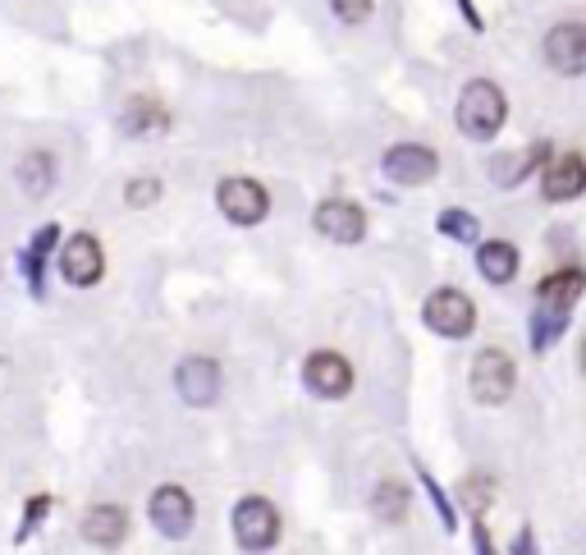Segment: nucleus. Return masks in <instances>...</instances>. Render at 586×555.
Wrapping results in <instances>:
<instances>
[{"mask_svg":"<svg viewBox=\"0 0 586 555\" xmlns=\"http://www.w3.org/2000/svg\"><path fill=\"white\" fill-rule=\"evenodd\" d=\"M156 129H166V110H161V101L133 97V101H129V110H125V133L147 138V133H156Z\"/></svg>","mask_w":586,"mask_h":555,"instance_id":"obj_20","label":"nucleus"},{"mask_svg":"<svg viewBox=\"0 0 586 555\" xmlns=\"http://www.w3.org/2000/svg\"><path fill=\"white\" fill-rule=\"evenodd\" d=\"M514 551H518V555H523V551H536V537H532V533H523V537L514 542Z\"/></svg>","mask_w":586,"mask_h":555,"instance_id":"obj_28","label":"nucleus"},{"mask_svg":"<svg viewBox=\"0 0 586 555\" xmlns=\"http://www.w3.org/2000/svg\"><path fill=\"white\" fill-rule=\"evenodd\" d=\"M51 184H56V161H51V152H28V157L19 161V189H23L28 198H47Z\"/></svg>","mask_w":586,"mask_h":555,"instance_id":"obj_18","label":"nucleus"},{"mask_svg":"<svg viewBox=\"0 0 586 555\" xmlns=\"http://www.w3.org/2000/svg\"><path fill=\"white\" fill-rule=\"evenodd\" d=\"M60 239V230L56 226H42L32 235V244H28V252H23V271H28V285L32 289H42V271H47V252H51V244Z\"/></svg>","mask_w":586,"mask_h":555,"instance_id":"obj_21","label":"nucleus"},{"mask_svg":"<svg viewBox=\"0 0 586 555\" xmlns=\"http://www.w3.org/2000/svg\"><path fill=\"white\" fill-rule=\"evenodd\" d=\"M582 373H586V340H582Z\"/></svg>","mask_w":586,"mask_h":555,"instance_id":"obj_29","label":"nucleus"},{"mask_svg":"<svg viewBox=\"0 0 586 555\" xmlns=\"http://www.w3.org/2000/svg\"><path fill=\"white\" fill-rule=\"evenodd\" d=\"M125 533H129V519H125L120 505H92L83 514V542L97 551H115L125 542Z\"/></svg>","mask_w":586,"mask_h":555,"instance_id":"obj_14","label":"nucleus"},{"mask_svg":"<svg viewBox=\"0 0 586 555\" xmlns=\"http://www.w3.org/2000/svg\"><path fill=\"white\" fill-rule=\"evenodd\" d=\"M175 386H179L183 404H192V409H207V404H216V395H220V367H216V358H202V354L183 358L179 373H175Z\"/></svg>","mask_w":586,"mask_h":555,"instance_id":"obj_11","label":"nucleus"},{"mask_svg":"<svg viewBox=\"0 0 586 555\" xmlns=\"http://www.w3.org/2000/svg\"><path fill=\"white\" fill-rule=\"evenodd\" d=\"M330 10L339 14V23H362L371 14V0H330Z\"/></svg>","mask_w":586,"mask_h":555,"instance_id":"obj_26","label":"nucleus"},{"mask_svg":"<svg viewBox=\"0 0 586 555\" xmlns=\"http://www.w3.org/2000/svg\"><path fill=\"white\" fill-rule=\"evenodd\" d=\"M463 501H467V509H473L477 519H481V514L490 509V501H495V477H490V473L467 477V483H463Z\"/></svg>","mask_w":586,"mask_h":555,"instance_id":"obj_24","label":"nucleus"},{"mask_svg":"<svg viewBox=\"0 0 586 555\" xmlns=\"http://www.w3.org/2000/svg\"><path fill=\"white\" fill-rule=\"evenodd\" d=\"M545 157H550V142H536V147H527V152H518V157H499L490 166V179L499 184V189H514V184H523L532 170L545 166Z\"/></svg>","mask_w":586,"mask_h":555,"instance_id":"obj_17","label":"nucleus"},{"mask_svg":"<svg viewBox=\"0 0 586 555\" xmlns=\"http://www.w3.org/2000/svg\"><path fill=\"white\" fill-rule=\"evenodd\" d=\"M421 317L445 340H463V336H473V330H477V304L467 299L463 289H436L431 299H426Z\"/></svg>","mask_w":586,"mask_h":555,"instance_id":"obj_4","label":"nucleus"},{"mask_svg":"<svg viewBox=\"0 0 586 555\" xmlns=\"http://www.w3.org/2000/svg\"><path fill=\"white\" fill-rule=\"evenodd\" d=\"M280 537V509L266 496H244L234 505V542L244 551H270Z\"/></svg>","mask_w":586,"mask_h":555,"instance_id":"obj_3","label":"nucleus"},{"mask_svg":"<svg viewBox=\"0 0 586 555\" xmlns=\"http://www.w3.org/2000/svg\"><path fill=\"white\" fill-rule=\"evenodd\" d=\"M216 202H220V211L234 220V226H257V220H266V211H270L266 189L257 179H244V175L225 179L216 189Z\"/></svg>","mask_w":586,"mask_h":555,"instance_id":"obj_7","label":"nucleus"},{"mask_svg":"<svg viewBox=\"0 0 586 555\" xmlns=\"http://www.w3.org/2000/svg\"><path fill=\"white\" fill-rule=\"evenodd\" d=\"M302 381H307L311 395H321V399H344L348 390H354V367H348V358L335 354V349H317L302 367Z\"/></svg>","mask_w":586,"mask_h":555,"instance_id":"obj_9","label":"nucleus"},{"mask_svg":"<svg viewBox=\"0 0 586 555\" xmlns=\"http://www.w3.org/2000/svg\"><path fill=\"white\" fill-rule=\"evenodd\" d=\"M440 235H449V239H458V244H477V235H481V226H477V216L473 211H463V207H449V211H440Z\"/></svg>","mask_w":586,"mask_h":555,"instance_id":"obj_22","label":"nucleus"},{"mask_svg":"<svg viewBox=\"0 0 586 555\" xmlns=\"http://www.w3.org/2000/svg\"><path fill=\"white\" fill-rule=\"evenodd\" d=\"M125 198H129V207H151L156 198H161V184H156V179H133L125 189Z\"/></svg>","mask_w":586,"mask_h":555,"instance_id":"obj_25","label":"nucleus"},{"mask_svg":"<svg viewBox=\"0 0 586 555\" xmlns=\"http://www.w3.org/2000/svg\"><path fill=\"white\" fill-rule=\"evenodd\" d=\"M317 230L335 244H362L367 239V211L348 198H326L317 207Z\"/></svg>","mask_w":586,"mask_h":555,"instance_id":"obj_12","label":"nucleus"},{"mask_svg":"<svg viewBox=\"0 0 586 555\" xmlns=\"http://www.w3.org/2000/svg\"><path fill=\"white\" fill-rule=\"evenodd\" d=\"M60 276L69 285H78V289H92L106 276L101 239L97 235H73V239H64V248H60Z\"/></svg>","mask_w":586,"mask_h":555,"instance_id":"obj_6","label":"nucleus"},{"mask_svg":"<svg viewBox=\"0 0 586 555\" xmlns=\"http://www.w3.org/2000/svg\"><path fill=\"white\" fill-rule=\"evenodd\" d=\"M564 330H568V313H564V308H545V304H536V313H532V330H527L536 354L550 349V345L564 336Z\"/></svg>","mask_w":586,"mask_h":555,"instance_id":"obj_19","label":"nucleus"},{"mask_svg":"<svg viewBox=\"0 0 586 555\" xmlns=\"http://www.w3.org/2000/svg\"><path fill=\"white\" fill-rule=\"evenodd\" d=\"M545 65L564 79H582L586 73V23H555L545 32Z\"/></svg>","mask_w":586,"mask_h":555,"instance_id":"obj_5","label":"nucleus"},{"mask_svg":"<svg viewBox=\"0 0 586 555\" xmlns=\"http://www.w3.org/2000/svg\"><path fill=\"white\" fill-rule=\"evenodd\" d=\"M467 386H473V399L486 404V409H499L504 399L514 395L518 386V367L514 358L504 354V349H481L473 358V377H467Z\"/></svg>","mask_w":586,"mask_h":555,"instance_id":"obj_2","label":"nucleus"},{"mask_svg":"<svg viewBox=\"0 0 586 555\" xmlns=\"http://www.w3.org/2000/svg\"><path fill=\"white\" fill-rule=\"evenodd\" d=\"M385 175L404 184V189H421V184H431L440 175V157L421 142H399L385 152Z\"/></svg>","mask_w":586,"mask_h":555,"instance_id":"obj_8","label":"nucleus"},{"mask_svg":"<svg viewBox=\"0 0 586 555\" xmlns=\"http://www.w3.org/2000/svg\"><path fill=\"white\" fill-rule=\"evenodd\" d=\"M454 120L473 142H486V138H495L504 129V120H509V101H504V92L490 79H473L463 88V97H458Z\"/></svg>","mask_w":586,"mask_h":555,"instance_id":"obj_1","label":"nucleus"},{"mask_svg":"<svg viewBox=\"0 0 586 555\" xmlns=\"http://www.w3.org/2000/svg\"><path fill=\"white\" fill-rule=\"evenodd\" d=\"M147 514H151V528L161 537H188L192 519H198V505H192V496L183 487H161L151 496Z\"/></svg>","mask_w":586,"mask_h":555,"instance_id":"obj_10","label":"nucleus"},{"mask_svg":"<svg viewBox=\"0 0 586 555\" xmlns=\"http://www.w3.org/2000/svg\"><path fill=\"white\" fill-rule=\"evenodd\" d=\"M477 271L490 280V285H509L518 276V248L509 239H490L477 248Z\"/></svg>","mask_w":586,"mask_h":555,"instance_id":"obj_16","label":"nucleus"},{"mask_svg":"<svg viewBox=\"0 0 586 555\" xmlns=\"http://www.w3.org/2000/svg\"><path fill=\"white\" fill-rule=\"evenodd\" d=\"M582 294H586V271L568 267V271H555V276H545V280H540V289H536V304L573 313V304L582 299Z\"/></svg>","mask_w":586,"mask_h":555,"instance_id":"obj_15","label":"nucleus"},{"mask_svg":"<svg viewBox=\"0 0 586 555\" xmlns=\"http://www.w3.org/2000/svg\"><path fill=\"white\" fill-rule=\"evenodd\" d=\"M421 487H426V492H431V501H436V509H440V524H445V528H454V509H449V501H445V492H440V487L431 483V473H421Z\"/></svg>","mask_w":586,"mask_h":555,"instance_id":"obj_27","label":"nucleus"},{"mask_svg":"<svg viewBox=\"0 0 586 555\" xmlns=\"http://www.w3.org/2000/svg\"><path fill=\"white\" fill-rule=\"evenodd\" d=\"M540 194H545V202H573V198H582L586 194V157H577V152L555 157L550 166L540 170Z\"/></svg>","mask_w":586,"mask_h":555,"instance_id":"obj_13","label":"nucleus"},{"mask_svg":"<svg viewBox=\"0 0 586 555\" xmlns=\"http://www.w3.org/2000/svg\"><path fill=\"white\" fill-rule=\"evenodd\" d=\"M376 514H380L385 524H399L404 514H408V492L399 483H380L376 487Z\"/></svg>","mask_w":586,"mask_h":555,"instance_id":"obj_23","label":"nucleus"}]
</instances>
